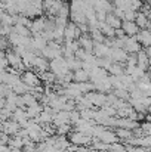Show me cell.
<instances>
[{
	"label": "cell",
	"mask_w": 151,
	"mask_h": 152,
	"mask_svg": "<svg viewBox=\"0 0 151 152\" xmlns=\"http://www.w3.org/2000/svg\"><path fill=\"white\" fill-rule=\"evenodd\" d=\"M105 22H107L108 25H111L113 28H116V30H117V28H122V25H123V24H122V21L119 19V16H117L116 13H108V15H107Z\"/></svg>",
	"instance_id": "cell-4"
},
{
	"label": "cell",
	"mask_w": 151,
	"mask_h": 152,
	"mask_svg": "<svg viewBox=\"0 0 151 152\" xmlns=\"http://www.w3.org/2000/svg\"><path fill=\"white\" fill-rule=\"evenodd\" d=\"M148 19H150V16H148L145 12H144V13H142V12H138L135 22L138 24V27H139V28H145L147 25L150 27V21H148Z\"/></svg>",
	"instance_id": "cell-5"
},
{
	"label": "cell",
	"mask_w": 151,
	"mask_h": 152,
	"mask_svg": "<svg viewBox=\"0 0 151 152\" xmlns=\"http://www.w3.org/2000/svg\"><path fill=\"white\" fill-rule=\"evenodd\" d=\"M141 1H144V3H150L151 0H141Z\"/></svg>",
	"instance_id": "cell-7"
},
{
	"label": "cell",
	"mask_w": 151,
	"mask_h": 152,
	"mask_svg": "<svg viewBox=\"0 0 151 152\" xmlns=\"http://www.w3.org/2000/svg\"><path fill=\"white\" fill-rule=\"evenodd\" d=\"M150 31H151V24H150Z\"/></svg>",
	"instance_id": "cell-8"
},
{
	"label": "cell",
	"mask_w": 151,
	"mask_h": 152,
	"mask_svg": "<svg viewBox=\"0 0 151 152\" xmlns=\"http://www.w3.org/2000/svg\"><path fill=\"white\" fill-rule=\"evenodd\" d=\"M122 28H123V31H124L127 36H130V37H132V36H136V34L139 33V30H141L135 21H123Z\"/></svg>",
	"instance_id": "cell-1"
},
{
	"label": "cell",
	"mask_w": 151,
	"mask_h": 152,
	"mask_svg": "<svg viewBox=\"0 0 151 152\" xmlns=\"http://www.w3.org/2000/svg\"><path fill=\"white\" fill-rule=\"evenodd\" d=\"M108 71L113 74V75H120L122 72H123V69H122V66H120V64H111V66L108 68Z\"/></svg>",
	"instance_id": "cell-6"
},
{
	"label": "cell",
	"mask_w": 151,
	"mask_h": 152,
	"mask_svg": "<svg viewBox=\"0 0 151 152\" xmlns=\"http://www.w3.org/2000/svg\"><path fill=\"white\" fill-rule=\"evenodd\" d=\"M136 39H138V42H139L141 45H144L145 48H150L151 46V31L150 30H144V28H142V31H139V33L136 34Z\"/></svg>",
	"instance_id": "cell-3"
},
{
	"label": "cell",
	"mask_w": 151,
	"mask_h": 152,
	"mask_svg": "<svg viewBox=\"0 0 151 152\" xmlns=\"http://www.w3.org/2000/svg\"><path fill=\"white\" fill-rule=\"evenodd\" d=\"M22 81H24L27 86L33 87V86H37V84H39V77H37V74H36V72L25 71V72L22 74Z\"/></svg>",
	"instance_id": "cell-2"
}]
</instances>
